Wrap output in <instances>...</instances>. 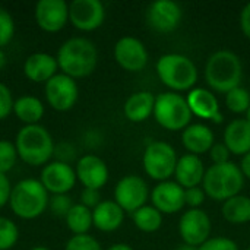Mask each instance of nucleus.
Returning a JSON list of instances; mask_svg holds the SVG:
<instances>
[{
	"mask_svg": "<svg viewBox=\"0 0 250 250\" xmlns=\"http://www.w3.org/2000/svg\"><path fill=\"white\" fill-rule=\"evenodd\" d=\"M56 60L59 72L76 81L94 73L98 64V50L91 40L72 37L59 47Z\"/></svg>",
	"mask_w": 250,
	"mask_h": 250,
	"instance_id": "1",
	"label": "nucleus"
},
{
	"mask_svg": "<svg viewBox=\"0 0 250 250\" xmlns=\"http://www.w3.org/2000/svg\"><path fill=\"white\" fill-rule=\"evenodd\" d=\"M18 157L31 167H44L54 157L56 144L51 133L42 125H31L19 129L15 138Z\"/></svg>",
	"mask_w": 250,
	"mask_h": 250,
	"instance_id": "2",
	"label": "nucleus"
},
{
	"mask_svg": "<svg viewBox=\"0 0 250 250\" xmlns=\"http://www.w3.org/2000/svg\"><path fill=\"white\" fill-rule=\"evenodd\" d=\"M48 201L50 193L38 179H22L12 189L9 207L18 218L29 221L48 209Z\"/></svg>",
	"mask_w": 250,
	"mask_h": 250,
	"instance_id": "3",
	"label": "nucleus"
},
{
	"mask_svg": "<svg viewBox=\"0 0 250 250\" xmlns=\"http://www.w3.org/2000/svg\"><path fill=\"white\" fill-rule=\"evenodd\" d=\"M242 76V62L236 53L220 50L208 59L205 67V79L214 91L227 94L229 91L240 86Z\"/></svg>",
	"mask_w": 250,
	"mask_h": 250,
	"instance_id": "4",
	"label": "nucleus"
},
{
	"mask_svg": "<svg viewBox=\"0 0 250 250\" xmlns=\"http://www.w3.org/2000/svg\"><path fill=\"white\" fill-rule=\"evenodd\" d=\"M204 192L214 201H223L240 195L245 185V176L239 166L229 161L212 164L204 176Z\"/></svg>",
	"mask_w": 250,
	"mask_h": 250,
	"instance_id": "5",
	"label": "nucleus"
},
{
	"mask_svg": "<svg viewBox=\"0 0 250 250\" xmlns=\"http://www.w3.org/2000/svg\"><path fill=\"white\" fill-rule=\"evenodd\" d=\"M157 75L171 92L190 91L198 82V69L195 63L183 54H164L157 62Z\"/></svg>",
	"mask_w": 250,
	"mask_h": 250,
	"instance_id": "6",
	"label": "nucleus"
},
{
	"mask_svg": "<svg viewBox=\"0 0 250 250\" xmlns=\"http://www.w3.org/2000/svg\"><path fill=\"white\" fill-rule=\"evenodd\" d=\"M192 111L186 98L177 92H163L155 97L154 117L157 123L171 132L185 130L192 120Z\"/></svg>",
	"mask_w": 250,
	"mask_h": 250,
	"instance_id": "7",
	"label": "nucleus"
},
{
	"mask_svg": "<svg viewBox=\"0 0 250 250\" xmlns=\"http://www.w3.org/2000/svg\"><path fill=\"white\" fill-rule=\"evenodd\" d=\"M177 161L179 158L174 148L164 141L148 144L142 158L145 173L160 183L167 182L171 176H174Z\"/></svg>",
	"mask_w": 250,
	"mask_h": 250,
	"instance_id": "8",
	"label": "nucleus"
},
{
	"mask_svg": "<svg viewBox=\"0 0 250 250\" xmlns=\"http://www.w3.org/2000/svg\"><path fill=\"white\" fill-rule=\"evenodd\" d=\"M45 103L56 111L64 113L72 110L79 98V86L76 81L64 73H57L44 83Z\"/></svg>",
	"mask_w": 250,
	"mask_h": 250,
	"instance_id": "9",
	"label": "nucleus"
},
{
	"mask_svg": "<svg viewBox=\"0 0 250 250\" xmlns=\"http://www.w3.org/2000/svg\"><path fill=\"white\" fill-rule=\"evenodd\" d=\"M148 185L146 182L135 174L125 176L114 188V202L125 212H136L139 208L146 205L148 201Z\"/></svg>",
	"mask_w": 250,
	"mask_h": 250,
	"instance_id": "10",
	"label": "nucleus"
},
{
	"mask_svg": "<svg viewBox=\"0 0 250 250\" xmlns=\"http://www.w3.org/2000/svg\"><path fill=\"white\" fill-rule=\"evenodd\" d=\"M38 180L50 195H69L78 182L75 167L57 160L50 161L41 168Z\"/></svg>",
	"mask_w": 250,
	"mask_h": 250,
	"instance_id": "11",
	"label": "nucleus"
},
{
	"mask_svg": "<svg viewBox=\"0 0 250 250\" xmlns=\"http://www.w3.org/2000/svg\"><path fill=\"white\" fill-rule=\"evenodd\" d=\"M105 21V7L100 0H73L69 3V22L82 32L98 29Z\"/></svg>",
	"mask_w": 250,
	"mask_h": 250,
	"instance_id": "12",
	"label": "nucleus"
},
{
	"mask_svg": "<svg viewBox=\"0 0 250 250\" xmlns=\"http://www.w3.org/2000/svg\"><path fill=\"white\" fill-rule=\"evenodd\" d=\"M34 18L41 31L56 34L69 23V3L64 0H40L35 4Z\"/></svg>",
	"mask_w": 250,
	"mask_h": 250,
	"instance_id": "13",
	"label": "nucleus"
},
{
	"mask_svg": "<svg viewBox=\"0 0 250 250\" xmlns=\"http://www.w3.org/2000/svg\"><path fill=\"white\" fill-rule=\"evenodd\" d=\"M179 233L186 245L199 248L211 234V220L208 214L201 208L186 211L180 218Z\"/></svg>",
	"mask_w": 250,
	"mask_h": 250,
	"instance_id": "14",
	"label": "nucleus"
},
{
	"mask_svg": "<svg viewBox=\"0 0 250 250\" xmlns=\"http://www.w3.org/2000/svg\"><path fill=\"white\" fill-rule=\"evenodd\" d=\"M114 60L127 72H141L148 63V51L141 40L123 37L114 45Z\"/></svg>",
	"mask_w": 250,
	"mask_h": 250,
	"instance_id": "15",
	"label": "nucleus"
},
{
	"mask_svg": "<svg viewBox=\"0 0 250 250\" xmlns=\"http://www.w3.org/2000/svg\"><path fill=\"white\" fill-rule=\"evenodd\" d=\"M76 179L83 189L100 190L108 182V167L103 158L94 154H86L76 161Z\"/></svg>",
	"mask_w": 250,
	"mask_h": 250,
	"instance_id": "16",
	"label": "nucleus"
},
{
	"mask_svg": "<svg viewBox=\"0 0 250 250\" xmlns=\"http://www.w3.org/2000/svg\"><path fill=\"white\" fill-rule=\"evenodd\" d=\"M146 21L149 26L158 32H171L180 25L182 9L176 1L158 0L149 4L146 10Z\"/></svg>",
	"mask_w": 250,
	"mask_h": 250,
	"instance_id": "17",
	"label": "nucleus"
},
{
	"mask_svg": "<svg viewBox=\"0 0 250 250\" xmlns=\"http://www.w3.org/2000/svg\"><path fill=\"white\" fill-rule=\"evenodd\" d=\"M151 202L161 214H176L186 205L185 189L176 182H161L152 189Z\"/></svg>",
	"mask_w": 250,
	"mask_h": 250,
	"instance_id": "18",
	"label": "nucleus"
},
{
	"mask_svg": "<svg viewBox=\"0 0 250 250\" xmlns=\"http://www.w3.org/2000/svg\"><path fill=\"white\" fill-rule=\"evenodd\" d=\"M22 70L28 81L34 83H47L53 76L59 73V64L56 56L37 51L25 59Z\"/></svg>",
	"mask_w": 250,
	"mask_h": 250,
	"instance_id": "19",
	"label": "nucleus"
},
{
	"mask_svg": "<svg viewBox=\"0 0 250 250\" xmlns=\"http://www.w3.org/2000/svg\"><path fill=\"white\" fill-rule=\"evenodd\" d=\"M204 176H205V167L198 155L186 154L179 158L174 170V177H176V183L180 185L183 189L198 188L204 182Z\"/></svg>",
	"mask_w": 250,
	"mask_h": 250,
	"instance_id": "20",
	"label": "nucleus"
},
{
	"mask_svg": "<svg viewBox=\"0 0 250 250\" xmlns=\"http://www.w3.org/2000/svg\"><path fill=\"white\" fill-rule=\"evenodd\" d=\"M125 220V211L114 201H101V204L92 209V226L103 231L111 233L122 227Z\"/></svg>",
	"mask_w": 250,
	"mask_h": 250,
	"instance_id": "21",
	"label": "nucleus"
},
{
	"mask_svg": "<svg viewBox=\"0 0 250 250\" xmlns=\"http://www.w3.org/2000/svg\"><path fill=\"white\" fill-rule=\"evenodd\" d=\"M224 145L230 154L246 155L250 152V123L246 119H236L224 130Z\"/></svg>",
	"mask_w": 250,
	"mask_h": 250,
	"instance_id": "22",
	"label": "nucleus"
},
{
	"mask_svg": "<svg viewBox=\"0 0 250 250\" xmlns=\"http://www.w3.org/2000/svg\"><path fill=\"white\" fill-rule=\"evenodd\" d=\"M182 142L185 148L189 151V154L199 157L205 152H209V149L212 148L214 133L205 125L201 123L189 125L182 133Z\"/></svg>",
	"mask_w": 250,
	"mask_h": 250,
	"instance_id": "23",
	"label": "nucleus"
},
{
	"mask_svg": "<svg viewBox=\"0 0 250 250\" xmlns=\"http://www.w3.org/2000/svg\"><path fill=\"white\" fill-rule=\"evenodd\" d=\"M188 105L196 117L212 120L215 114L220 113V105L217 97L205 88H193L188 94Z\"/></svg>",
	"mask_w": 250,
	"mask_h": 250,
	"instance_id": "24",
	"label": "nucleus"
},
{
	"mask_svg": "<svg viewBox=\"0 0 250 250\" xmlns=\"http://www.w3.org/2000/svg\"><path fill=\"white\" fill-rule=\"evenodd\" d=\"M154 105L155 97L149 91H139L132 94L126 100L123 105V113L129 122L141 123L149 119L151 114H154Z\"/></svg>",
	"mask_w": 250,
	"mask_h": 250,
	"instance_id": "25",
	"label": "nucleus"
},
{
	"mask_svg": "<svg viewBox=\"0 0 250 250\" xmlns=\"http://www.w3.org/2000/svg\"><path fill=\"white\" fill-rule=\"evenodd\" d=\"M45 113L44 103L34 95H22L15 100L13 104V114L19 122L23 123V126L31 125H40Z\"/></svg>",
	"mask_w": 250,
	"mask_h": 250,
	"instance_id": "26",
	"label": "nucleus"
},
{
	"mask_svg": "<svg viewBox=\"0 0 250 250\" xmlns=\"http://www.w3.org/2000/svg\"><path fill=\"white\" fill-rule=\"evenodd\" d=\"M223 217L231 224H246L250 221V198L237 195L223 204Z\"/></svg>",
	"mask_w": 250,
	"mask_h": 250,
	"instance_id": "27",
	"label": "nucleus"
},
{
	"mask_svg": "<svg viewBox=\"0 0 250 250\" xmlns=\"http://www.w3.org/2000/svg\"><path fill=\"white\" fill-rule=\"evenodd\" d=\"M67 230L73 236L88 234L92 226V211L81 204H75L64 218Z\"/></svg>",
	"mask_w": 250,
	"mask_h": 250,
	"instance_id": "28",
	"label": "nucleus"
},
{
	"mask_svg": "<svg viewBox=\"0 0 250 250\" xmlns=\"http://www.w3.org/2000/svg\"><path fill=\"white\" fill-rule=\"evenodd\" d=\"M132 217H133V223L136 229L144 233H154L160 230L163 224V214L157 208L149 207V205L139 208L136 212L132 214Z\"/></svg>",
	"mask_w": 250,
	"mask_h": 250,
	"instance_id": "29",
	"label": "nucleus"
},
{
	"mask_svg": "<svg viewBox=\"0 0 250 250\" xmlns=\"http://www.w3.org/2000/svg\"><path fill=\"white\" fill-rule=\"evenodd\" d=\"M226 104L233 113H246L250 107L249 91L243 86H237L226 94Z\"/></svg>",
	"mask_w": 250,
	"mask_h": 250,
	"instance_id": "30",
	"label": "nucleus"
},
{
	"mask_svg": "<svg viewBox=\"0 0 250 250\" xmlns=\"http://www.w3.org/2000/svg\"><path fill=\"white\" fill-rule=\"evenodd\" d=\"M19 240L18 226L7 217H0V250H10Z\"/></svg>",
	"mask_w": 250,
	"mask_h": 250,
	"instance_id": "31",
	"label": "nucleus"
},
{
	"mask_svg": "<svg viewBox=\"0 0 250 250\" xmlns=\"http://www.w3.org/2000/svg\"><path fill=\"white\" fill-rule=\"evenodd\" d=\"M19 160L15 142L9 139H0V173L7 174L13 170L16 161Z\"/></svg>",
	"mask_w": 250,
	"mask_h": 250,
	"instance_id": "32",
	"label": "nucleus"
},
{
	"mask_svg": "<svg viewBox=\"0 0 250 250\" xmlns=\"http://www.w3.org/2000/svg\"><path fill=\"white\" fill-rule=\"evenodd\" d=\"M15 21L10 12L0 6V48H4L15 37Z\"/></svg>",
	"mask_w": 250,
	"mask_h": 250,
	"instance_id": "33",
	"label": "nucleus"
},
{
	"mask_svg": "<svg viewBox=\"0 0 250 250\" xmlns=\"http://www.w3.org/2000/svg\"><path fill=\"white\" fill-rule=\"evenodd\" d=\"M73 201L69 195H50V201H48V211L54 215V217H60V218H66V215L69 214V211L73 207Z\"/></svg>",
	"mask_w": 250,
	"mask_h": 250,
	"instance_id": "34",
	"label": "nucleus"
},
{
	"mask_svg": "<svg viewBox=\"0 0 250 250\" xmlns=\"http://www.w3.org/2000/svg\"><path fill=\"white\" fill-rule=\"evenodd\" d=\"M64 250H103L100 242L91 234L72 236L67 242Z\"/></svg>",
	"mask_w": 250,
	"mask_h": 250,
	"instance_id": "35",
	"label": "nucleus"
},
{
	"mask_svg": "<svg viewBox=\"0 0 250 250\" xmlns=\"http://www.w3.org/2000/svg\"><path fill=\"white\" fill-rule=\"evenodd\" d=\"M13 104L15 100L10 88L6 83L0 82V122L6 120L10 114H13Z\"/></svg>",
	"mask_w": 250,
	"mask_h": 250,
	"instance_id": "36",
	"label": "nucleus"
},
{
	"mask_svg": "<svg viewBox=\"0 0 250 250\" xmlns=\"http://www.w3.org/2000/svg\"><path fill=\"white\" fill-rule=\"evenodd\" d=\"M198 250H239V246L231 239L214 237V239H208L204 245L198 248Z\"/></svg>",
	"mask_w": 250,
	"mask_h": 250,
	"instance_id": "37",
	"label": "nucleus"
},
{
	"mask_svg": "<svg viewBox=\"0 0 250 250\" xmlns=\"http://www.w3.org/2000/svg\"><path fill=\"white\" fill-rule=\"evenodd\" d=\"M205 192L204 189L192 188V189H185V204L190 209H199V207L205 202Z\"/></svg>",
	"mask_w": 250,
	"mask_h": 250,
	"instance_id": "38",
	"label": "nucleus"
},
{
	"mask_svg": "<svg viewBox=\"0 0 250 250\" xmlns=\"http://www.w3.org/2000/svg\"><path fill=\"white\" fill-rule=\"evenodd\" d=\"M81 205L89 208L91 211L94 208H97L101 204V195L100 190H94V189H83L81 192Z\"/></svg>",
	"mask_w": 250,
	"mask_h": 250,
	"instance_id": "39",
	"label": "nucleus"
},
{
	"mask_svg": "<svg viewBox=\"0 0 250 250\" xmlns=\"http://www.w3.org/2000/svg\"><path fill=\"white\" fill-rule=\"evenodd\" d=\"M209 157L214 164H224L230 161V151L224 144H214L209 149Z\"/></svg>",
	"mask_w": 250,
	"mask_h": 250,
	"instance_id": "40",
	"label": "nucleus"
},
{
	"mask_svg": "<svg viewBox=\"0 0 250 250\" xmlns=\"http://www.w3.org/2000/svg\"><path fill=\"white\" fill-rule=\"evenodd\" d=\"M12 189H13V186H12L10 179L7 177V174L0 173V208L9 205Z\"/></svg>",
	"mask_w": 250,
	"mask_h": 250,
	"instance_id": "41",
	"label": "nucleus"
},
{
	"mask_svg": "<svg viewBox=\"0 0 250 250\" xmlns=\"http://www.w3.org/2000/svg\"><path fill=\"white\" fill-rule=\"evenodd\" d=\"M240 26L243 34L250 40V1L242 9L240 13Z\"/></svg>",
	"mask_w": 250,
	"mask_h": 250,
	"instance_id": "42",
	"label": "nucleus"
},
{
	"mask_svg": "<svg viewBox=\"0 0 250 250\" xmlns=\"http://www.w3.org/2000/svg\"><path fill=\"white\" fill-rule=\"evenodd\" d=\"M240 170H242L243 176H245V177H248V179L250 180V152H248V154L242 158Z\"/></svg>",
	"mask_w": 250,
	"mask_h": 250,
	"instance_id": "43",
	"label": "nucleus"
},
{
	"mask_svg": "<svg viewBox=\"0 0 250 250\" xmlns=\"http://www.w3.org/2000/svg\"><path fill=\"white\" fill-rule=\"evenodd\" d=\"M107 250H133V248L126 243H116V245L110 246Z\"/></svg>",
	"mask_w": 250,
	"mask_h": 250,
	"instance_id": "44",
	"label": "nucleus"
},
{
	"mask_svg": "<svg viewBox=\"0 0 250 250\" xmlns=\"http://www.w3.org/2000/svg\"><path fill=\"white\" fill-rule=\"evenodd\" d=\"M6 62H7V56H6L4 50H3V48H0V72L4 69V66H6Z\"/></svg>",
	"mask_w": 250,
	"mask_h": 250,
	"instance_id": "45",
	"label": "nucleus"
},
{
	"mask_svg": "<svg viewBox=\"0 0 250 250\" xmlns=\"http://www.w3.org/2000/svg\"><path fill=\"white\" fill-rule=\"evenodd\" d=\"M176 250H198V248H195V246H190V245H186V243H183V245L177 246V249H176Z\"/></svg>",
	"mask_w": 250,
	"mask_h": 250,
	"instance_id": "46",
	"label": "nucleus"
},
{
	"mask_svg": "<svg viewBox=\"0 0 250 250\" xmlns=\"http://www.w3.org/2000/svg\"><path fill=\"white\" fill-rule=\"evenodd\" d=\"M29 250H50V249H47L45 246H34L32 249H29Z\"/></svg>",
	"mask_w": 250,
	"mask_h": 250,
	"instance_id": "47",
	"label": "nucleus"
},
{
	"mask_svg": "<svg viewBox=\"0 0 250 250\" xmlns=\"http://www.w3.org/2000/svg\"><path fill=\"white\" fill-rule=\"evenodd\" d=\"M246 120L250 123V107L248 108V111H246Z\"/></svg>",
	"mask_w": 250,
	"mask_h": 250,
	"instance_id": "48",
	"label": "nucleus"
},
{
	"mask_svg": "<svg viewBox=\"0 0 250 250\" xmlns=\"http://www.w3.org/2000/svg\"><path fill=\"white\" fill-rule=\"evenodd\" d=\"M246 250H250V248H248V249H246Z\"/></svg>",
	"mask_w": 250,
	"mask_h": 250,
	"instance_id": "49",
	"label": "nucleus"
}]
</instances>
